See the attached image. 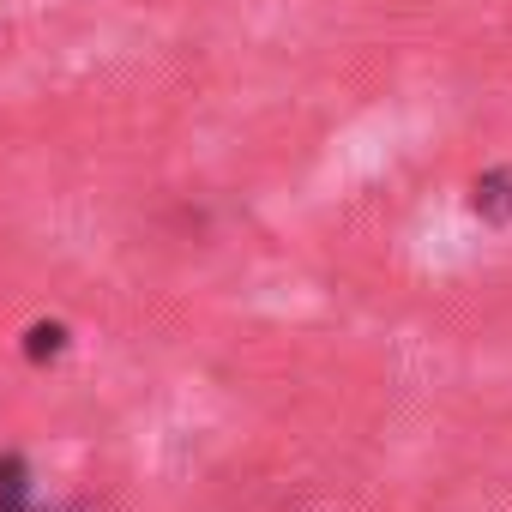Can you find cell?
Segmentation results:
<instances>
[{
	"mask_svg": "<svg viewBox=\"0 0 512 512\" xmlns=\"http://www.w3.org/2000/svg\"><path fill=\"white\" fill-rule=\"evenodd\" d=\"M470 211L488 217V223H512V163L476 175V187H470Z\"/></svg>",
	"mask_w": 512,
	"mask_h": 512,
	"instance_id": "obj_1",
	"label": "cell"
},
{
	"mask_svg": "<svg viewBox=\"0 0 512 512\" xmlns=\"http://www.w3.org/2000/svg\"><path fill=\"white\" fill-rule=\"evenodd\" d=\"M31 362H43V356H61L67 350V326H31Z\"/></svg>",
	"mask_w": 512,
	"mask_h": 512,
	"instance_id": "obj_3",
	"label": "cell"
},
{
	"mask_svg": "<svg viewBox=\"0 0 512 512\" xmlns=\"http://www.w3.org/2000/svg\"><path fill=\"white\" fill-rule=\"evenodd\" d=\"M0 512H43L31 488V464L19 452H0Z\"/></svg>",
	"mask_w": 512,
	"mask_h": 512,
	"instance_id": "obj_2",
	"label": "cell"
}]
</instances>
